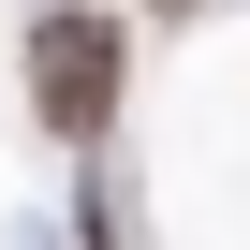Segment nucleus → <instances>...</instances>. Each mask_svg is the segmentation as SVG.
I'll list each match as a JSON object with an SVG mask.
<instances>
[{
  "mask_svg": "<svg viewBox=\"0 0 250 250\" xmlns=\"http://www.w3.org/2000/svg\"><path fill=\"white\" fill-rule=\"evenodd\" d=\"M118 74H133V30H118L103 0L30 15V118H44L59 147H103L118 133Z\"/></svg>",
  "mask_w": 250,
  "mask_h": 250,
  "instance_id": "f257e3e1",
  "label": "nucleus"
},
{
  "mask_svg": "<svg viewBox=\"0 0 250 250\" xmlns=\"http://www.w3.org/2000/svg\"><path fill=\"white\" fill-rule=\"evenodd\" d=\"M44 15H74V0H44Z\"/></svg>",
  "mask_w": 250,
  "mask_h": 250,
  "instance_id": "f03ea898",
  "label": "nucleus"
}]
</instances>
